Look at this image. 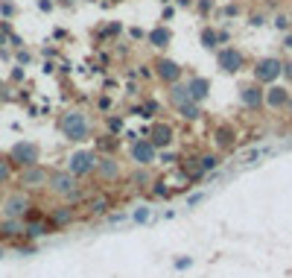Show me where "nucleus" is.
Listing matches in <instances>:
<instances>
[{"label":"nucleus","mask_w":292,"mask_h":278,"mask_svg":"<svg viewBox=\"0 0 292 278\" xmlns=\"http://www.w3.org/2000/svg\"><path fill=\"white\" fill-rule=\"evenodd\" d=\"M47 193H53V196L62 199V202H70V205L82 202V199L88 196V191L82 188V182H79L73 173H68V170H50Z\"/></svg>","instance_id":"f257e3e1"},{"label":"nucleus","mask_w":292,"mask_h":278,"mask_svg":"<svg viewBox=\"0 0 292 278\" xmlns=\"http://www.w3.org/2000/svg\"><path fill=\"white\" fill-rule=\"evenodd\" d=\"M59 132L70 141V144H85L91 138V120L82 108H70L59 117Z\"/></svg>","instance_id":"f03ea898"},{"label":"nucleus","mask_w":292,"mask_h":278,"mask_svg":"<svg viewBox=\"0 0 292 278\" xmlns=\"http://www.w3.org/2000/svg\"><path fill=\"white\" fill-rule=\"evenodd\" d=\"M35 208L33 196L27 191H9L3 199H0V217L3 220H27V214Z\"/></svg>","instance_id":"7ed1b4c3"},{"label":"nucleus","mask_w":292,"mask_h":278,"mask_svg":"<svg viewBox=\"0 0 292 278\" xmlns=\"http://www.w3.org/2000/svg\"><path fill=\"white\" fill-rule=\"evenodd\" d=\"M97 164H100V153H97V150H73V153L68 156L65 170L73 173L79 182H82V179L97 173Z\"/></svg>","instance_id":"20e7f679"},{"label":"nucleus","mask_w":292,"mask_h":278,"mask_svg":"<svg viewBox=\"0 0 292 278\" xmlns=\"http://www.w3.org/2000/svg\"><path fill=\"white\" fill-rule=\"evenodd\" d=\"M9 161L15 164V170H24V167H35L41 164V147L35 141H15L12 150L6 153Z\"/></svg>","instance_id":"39448f33"},{"label":"nucleus","mask_w":292,"mask_h":278,"mask_svg":"<svg viewBox=\"0 0 292 278\" xmlns=\"http://www.w3.org/2000/svg\"><path fill=\"white\" fill-rule=\"evenodd\" d=\"M18 188L27 193L33 191H47V182H50V170L44 167V164H35V167H24V170H18L15 176Z\"/></svg>","instance_id":"423d86ee"},{"label":"nucleus","mask_w":292,"mask_h":278,"mask_svg":"<svg viewBox=\"0 0 292 278\" xmlns=\"http://www.w3.org/2000/svg\"><path fill=\"white\" fill-rule=\"evenodd\" d=\"M129 158H132L135 167H149L158 161V150L149 138H138L135 144H129Z\"/></svg>","instance_id":"0eeeda50"},{"label":"nucleus","mask_w":292,"mask_h":278,"mask_svg":"<svg viewBox=\"0 0 292 278\" xmlns=\"http://www.w3.org/2000/svg\"><path fill=\"white\" fill-rule=\"evenodd\" d=\"M277 76H283V62L275 59V56H266L254 65V79L257 85H275Z\"/></svg>","instance_id":"6e6552de"},{"label":"nucleus","mask_w":292,"mask_h":278,"mask_svg":"<svg viewBox=\"0 0 292 278\" xmlns=\"http://www.w3.org/2000/svg\"><path fill=\"white\" fill-rule=\"evenodd\" d=\"M143 138H149L155 144V150L161 153V150H167L172 141H175V129H172L170 123H164V120H155V123H149V126L143 129Z\"/></svg>","instance_id":"1a4fd4ad"},{"label":"nucleus","mask_w":292,"mask_h":278,"mask_svg":"<svg viewBox=\"0 0 292 278\" xmlns=\"http://www.w3.org/2000/svg\"><path fill=\"white\" fill-rule=\"evenodd\" d=\"M97 179L105 182V185H114L123 179V161H117L114 156H100V164H97Z\"/></svg>","instance_id":"9d476101"},{"label":"nucleus","mask_w":292,"mask_h":278,"mask_svg":"<svg viewBox=\"0 0 292 278\" xmlns=\"http://www.w3.org/2000/svg\"><path fill=\"white\" fill-rule=\"evenodd\" d=\"M216 65H219V70H225V73H237V70H242V65H245V56H242L237 47H219V50H216Z\"/></svg>","instance_id":"9b49d317"},{"label":"nucleus","mask_w":292,"mask_h":278,"mask_svg":"<svg viewBox=\"0 0 292 278\" xmlns=\"http://www.w3.org/2000/svg\"><path fill=\"white\" fill-rule=\"evenodd\" d=\"M155 76L167 85H175V82H181V65L172 62V59H158L155 62Z\"/></svg>","instance_id":"f8f14e48"},{"label":"nucleus","mask_w":292,"mask_h":278,"mask_svg":"<svg viewBox=\"0 0 292 278\" xmlns=\"http://www.w3.org/2000/svg\"><path fill=\"white\" fill-rule=\"evenodd\" d=\"M76 217H79V211H76V205H70V202L59 205V208H53L50 214H47V220L53 223L56 231H59V228H68L70 223H76Z\"/></svg>","instance_id":"ddd939ff"},{"label":"nucleus","mask_w":292,"mask_h":278,"mask_svg":"<svg viewBox=\"0 0 292 278\" xmlns=\"http://www.w3.org/2000/svg\"><path fill=\"white\" fill-rule=\"evenodd\" d=\"M240 103L245 105V108H260V105L266 103V91H263V85H245L240 88Z\"/></svg>","instance_id":"4468645a"},{"label":"nucleus","mask_w":292,"mask_h":278,"mask_svg":"<svg viewBox=\"0 0 292 278\" xmlns=\"http://www.w3.org/2000/svg\"><path fill=\"white\" fill-rule=\"evenodd\" d=\"M187 94L193 103H205L207 94H210V79L205 76H190L187 79Z\"/></svg>","instance_id":"2eb2a0df"},{"label":"nucleus","mask_w":292,"mask_h":278,"mask_svg":"<svg viewBox=\"0 0 292 278\" xmlns=\"http://www.w3.org/2000/svg\"><path fill=\"white\" fill-rule=\"evenodd\" d=\"M24 223H27V231H24L27 240H38V237H44V234H53V231H56L47 217H41V220H24Z\"/></svg>","instance_id":"dca6fc26"},{"label":"nucleus","mask_w":292,"mask_h":278,"mask_svg":"<svg viewBox=\"0 0 292 278\" xmlns=\"http://www.w3.org/2000/svg\"><path fill=\"white\" fill-rule=\"evenodd\" d=\"M266 105L269 108H275V111H280V108H289V91L280 85H269V91H266Z\"/></svg>","instance_id":"f3484780"},{"label":"nucleus","mask_w":292,"mask_h":278,"mask_svg":"<svg viewBox=\"0 0 292 278\" xmlns=\"http://www.w3.org/2000/svg\"><path fill=\"white\" fill-rule=\"evenodd\" d=\"M213 144H216L219 150H228V147H234V144H237V132H234V126H228V123H219V126H213Z\"/></svg>","instance_id":"a211bd4d"},{"label":"nucleus","mask_w":292,"mask_h":278,"mask_svg":"<svg viewBox=\"0 0 292 278\" xmlns=\"http://www.w3.org/2000/svg\"><path fill=\"white\" fill-rule=\"evenodd\" d=\"M24 231H27V223H24V220H0V237H3V240L24 237Z\"/></svg>","instance_id":"6ab92c4d"},{"label":"nucleus","mask_w":292,"mask_h":278,"mask_svg":"<svg viewBox=\"0 0 292 278\" xmlns=\"http://www.w3.org/2000/svg\"><path fill=\"white\" fill-rule=\"evenodd\" d=\"M170 41H172V30L170 27H155V30H149V44H152V47L164 50Z\"/></svg>","instance_id":"aec40b11"},{"label":"nucleus","mask_w":292,"mask_h":278,"mask_svg":"<svg viewBox=\"0 0 292 278\" xmlns=\"http://www.w3.org/2000/svg\"><path fill=\"white\" fill-rule=\"evenodd\" d=\"M117 150H120L117 135H111V132H108V135H103V138H97V153H100V156H114Z\"/></svg>","instance_id":"412c9836"},{"label":"nucleus","mask_w":292,"mask_h":278,"mask_svg":"<svg viewBox=\"0 0 292 278\" xmlns=\"http://www.w3.org/2000/svg\"><path fill=\"white\" fill-rule=\"evenodd\" d=\"M184 179L190 182H199V179H205V170H202V161L199 158H184Z\"/></svg>","instance_id":"4be33fe9"},{"label":"nucleus","mask_w":292,"mask_h":278,"mask_svg":"<svg viewBox=\"0 0 292 278\" xmlns=\"http://www.w3.org/2000/svg\"><path fill=\"white\" fill-rule=\"evenodd\" d=\"M170 103L178 108V105L190 103V94H187V82H175V85H170Z\"/></svg>","instance_id":"5701e85b"},{"label":"nucleus","mask_w":292,"mask_h":278,"mask_svg":"<svg viewBox=\"0 0 292 278\" xmlns=\"http://www.w3.org/2000/svg\"><path fill=\"white\" fill-rule=\"evenodd\" d=\"M15 182V164L9 161V156H0V188Z\"/></svg>","instance_id":"b1692460"},{"label":"nucleus","mask_w":292,"mask_h":278,"mask_svg":"<svg viewBox=\"0 0 292 278\" xmlns=\"http://www.w3.org/2000/svg\"><path fill=\"white\" fill-rule=\"evenodd\" d=\"M178 114H181L184 120H199V117H202L205 111H202V105H199V103H193V100H190V103L178 105Z\"/></svg>","instance_id":"393cba45"},{"label":"nucleus","mask_w":292,"mask_h":278,"mask_svg":"<svg viewBox=\"0 0 292 278\" xmlns=\"http://www.w3.org/2000/svg\"><path fill=\"white\" fill-rule=\"evenodd\" d=\"M199 161H202V170H205V176L213 173V170H219V164H222V158L216 156V153H205Z\"/></svg>","instance_id":"a878e982"},{"label":"nucleus","mask_w":292,"mask_h":278,"mask_svg":"<svg viewBox=\"0 0 292 278\" xmlns=\"http://www.w3.org/2000/svg\"><path fill=\"white\" fill-rule=\"evenodd\" d=\"M202 44H205L207 50H213V47L219 44V33H216L213 27H205V30H202Z\"/></svg>","instance_id":"bb28decb"},{"label":"nucleus","mask_w":292,"mask_h":278,"mask_svg":"<svg viewBox=\"0 0 292 278\" xmlns=\"http://www.w3.org/2000/svg\"><path fill=\"white\" fill-rule=\"evenodd\" d=\"M129 182H132L135 188H149V173H146V167H138L135 173L129 176Z\"/></svg>","instance_id":"cd10ccee"},{"label":"nucleus","mask_w":292,"mask_h":278,"mask_svg":"<svg viewBox=\"0 0 292 278\" xmlns=\"http://www.w3.org/2000/svg\"><path fill=\"white\" fill-rule=\"evenodd\" d=\"M152 196H158V199H170V196H172L170 185H167L164 179H158V182H152Z\"/></svg>","instance_id":"c85d7f7f"},{"label":"nucleus","mask_w":292,"mask_h":278,"mask_svg":"<svg viewBox=\"0 0 292 278\" xmlns=\"http://www.w3.org/2000/svg\"><path fill=\"white\" fill-rule=\"evenodd\" d=\"M132 220H135L138 226H143V223H149V220H152V208H149V205H140V208H135V214H132Z\"/></svg>","instance_id":"c756f323"},{"label":"nucleus","mask_w":292,"mask_h":278,"mask_svg":"<svg viewBox=\"0 0 292 278\" xmlns=\"http://www.w3.org/2000/svg\"><path fill=\"white\" fill-rule=\"evenodd\" d=\"M187 208H196V205H202L205 202V191H196V193H187Z\"/></svg>","instance_id":"7c9ffc66"},{"label":"nucleus","mask_w":292,"mask_h":278,"mask_svg":"<svg viewBox=\"0 0 292 278\" xmlns=\"http://www.w3.org/2000/svg\"><path fill=\"white\" fill-rule=\"evenodd\" d=\"M88 211H91V214H103V211H108V202H105V199H91V202H88Z\"/></svg>","instance_id":"2f4dec72"},{"label":"nucleus","mask_w":292,"mask_h":278,"mask_svg":"<svg viewBox=\"0 0 292 278\" xmlns=\"http://www.w3.org/2000/svg\"><path fill=\"white\" fill-rule=\"evenodd\" d=\"M108 132H111V135L123 132V117H108Z\"/></svg>","instance_id":"473e14b6"},{"label":"nucleus","mask_w":292,"mask_h":278,"mask_svg":"<svg viewBox=\"0 0 292 278\" xmlns=\"http://www.w3.org/2000/svg\"><path fill=\"white\" fill-rule=\"evenodd\" d=\"M161 164H178V153H158Z\"/></svg>","instance_id":"72a5a7b5"},{"label":"nucleus","mask_w":292,"mask_h":278,"mask_svg":"<svg viewBox=\"0 0 292 278\" xmlns=\"http://www.w3.org/2000/svg\"><path fill=\"white\" fill-rule=\"evenodd\" d=\"M175 269H190L193 266V255H184V258H175V263H172Z\"/></svg>","instance_id":"f704fd0d"},{"label":"nucleus","mask_w":292,"mask_h":278,"mask_svg":"<svg viewBox=\"0 0 292 278\" xmlns=\"http://www.w3.org/2000/svg\"><path fill=\"white\" fill-rule=\"evenodd\" d=\"M275 27H277V30H292V24H289V18H286V15H277L275 18Z\"/></svg>","instance_id":"c9c22d12"},{"label":"nucleus","mask_w":292,"mask_h":278,"mask_svg":"<svg viewBox=\"0 0 292 278\" xmlns=\"http://www.w3.org/2000/svg\"><path fill=\"white\" fill-rule=\"evenodd\" d=\"M0 12H3L6 18H12V15H15V6H12L9 0H3V3H0Z\"/></svg>","instance_id":"e433bc0d"},{"label":"nucleus","mask_w":292,"mask_h":278,"mask_svg":"<svg viewBox=\"0 0 292 278\" xmlns=\"http://www.w3.org/2000/svg\"><path fill=\"white\" fill-rule=\"evenodd\" d=\"M126 220H129V217H126L123 211H117V214H111V217H108V223H111V226H114V223H126Z\"/></svg>","instance_id":"4c0bfd02"},{"label":"nucleus","mask_w":292,"mask_h":278,"mask_svg":"<svg viewBox=\"0 0 292 278\" xmlns=\"http://www.w3.org/2000/svg\"><path fill=\"white\" fill-rule=\"evenodd\" d=\"M38 9H41V12H50V9H53V0H38Z\"/></svg>","instance_id":"58836bf2"},{"label":"nucleus","mask_w":292,"mask_h":278,"mask_svg":"<svg viewBox=\"0 0 292 278\" xmlns=\"http://www.w3.org/2000/svg\"><path fill=\"white\" fill-rule=\"evenodd\" d=\"M283 76H286V82H292V62H283Z\"/></svg>","instance_id":"ea45409f"},{"label":"nucleus","mask_w":292,"mask_h":278,"mask_svg":"<svg viewBox=\"0 0 292 278\" xmlns=\"http://www.w3.org/2000/svg\"><path fill=\"white\" fill-rule=\"evenodd\" d=\"M266 24V15H254L251 18V27H263Z\"/></svg>","instance_id":"a19ab883"},{"label":"nucleus","mask_w":292,"mask_h":278,"mask_svg":"<svg viewBox=\"0 0 292 278\" xmlns=\"http://www.w3.org/2000/svg\"><path fill=\"white\" fill-rule=\"evenodd\" d=\"M210 6H213L210 0H202V3H199V12H210Z\"/></svg>","instance_id":"79ce46f5"},{"label":"nucleus","mask_w":292,"mask_h":278,"mask_svg":"<svg viewBox=\"0 0 292 278\" xmlns=\"http://www.w3.org/2000/svg\"><path fill=\"white\" fill-rule=\"evenodd\" d=\"M283 47H292V35H286V41H283Z\"/></svg>","instance_id":"37998d69"},{"label":"nucleus","mask_w":292,"mask_h":278,"mask_svg":"<svg viewBox=\"0 0 292 278\" xmlns=\"http://www.w3.org/2000/svg\"><path fill=\"white\" fill-rule=\"evenodd\" d=\"M178 3H181V6H190V0H178Z\"/></svg>","instance_id":"c03bdc74"},{"label":"nucleus","mask_w":292,"mask_h":278,"mask_svg":"<svg viewBox=\"0 0 292 278\" xmlns=\"http://www.w3.org/2000/svg\"><path fill=\"white\" fill-rule=\"evenodd\" d=\"M0 258H3V246H0Z\"/></svg>","instance_id":"a18cd8bd"}]
</instances>
